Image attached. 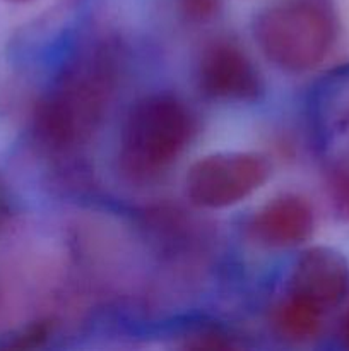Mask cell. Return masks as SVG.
I'll list each match as a JSON object with an SVG mask.
<instances>
[{
  "mask_svg": "<svg viewBox=\"0 0 349 351\" xmlns=\"http://www.w3.org/2000/svg\"><path fill=\"white\" fill-rule=\"evenodd\" d=\"M194 132L187 106L171 95L139 99L127 113L120 137V167L133 180H151L183 153Z\"/></svg>",
  "mask_w": 349,
  "mask_h": 351,
  "instance_id": "7a4b0ae2",
  "label": "cell"
},
{
  "mask_svg": "<svg viewBox=\"0 0 349 351\" xmlns=\"http://www.w3.org/2000/svg\"><path fill=\"white\" fill-rule=\"evenodd\" d=\"M180 9L188 19L192 21H207L218 14L221 7V0H178Z\"/></svg>",
  "mask_w": 349,
  "mask_h": 351,
  "instance_id": "9c48e42d",
  "label": "cell"
},
{
  "mask_svg": "<svg viewBox=\"0 0 349 351\" xmlns=\"http://www.w3.org/2000/svg\"><path fill=\"white\" fill-rule=\"evenodd\" d=\"M289 295L327 314L349 297V263L331 247H311L294 264Z\"/></svg>",
  "mask_w": 349,
  "mask_h": 351,
  "instance_id": "5b68a950",
  "label": "cell"
},
{
  "mask_svg": "<svg viewBox=\"0 0 349 351\" xmlns=\"http://www.w3.org/2000/svg\"><path fill=\"white\" fill-rule=\"evenodd\" d=\"M270 177V165L257 153H218L195 161L185 178L188 199L198 208L238 204Z\"/></svg>",
  "mask_w": 349,
  "mask_h": 351,
  "instance_id": "277c9868",
  "label": "cell"
},
{
  "mask_svg": "<svg viewBox=\"0 0 349 351\" xmlns=\"http://www.w3.org/2000/svg\"><path fill=\"white\" fill-rule=\"evenodd\" d=\"M315 215L303 197L279 195L267 202L250 223V233L259 243L274 249L300 245L313 233Z\"/></svg>",
  "mask_w": 349,
  "mask_h": 351,
  "instance_id": "52a82bcc",
  "label": "cell"
},
{
  "mask_svg": "<svg viewBox=\"0 0 349 351\" xmlns=\"http://www.w3.org/2000/svg\"><path fill=\"white\" fill-rule=\"evenodd\" d=\"M344 339L349 346V314L346 315V319H344Z\"/></svg>",
  "mask_w": 349,
  "mask_h": 351,
  "instance_id": "8fae6325",
  "label": "cell"
},
{
  "mask_svg": "<svg viewBox=\"0 0 349 351\" xmlns=\"http://www.w3.org/2000/svg\"><path fill=\"white\" fill-rule=\"evenodd\" d=\"M7 215H9V197H7V189L3 180L0 178V228L5 223Z\"/></svg>",
  "mask_w": 349,
  "mask_h": 351,
  "instance_id": "30bf717a",
  "label": "cell"
},
{
  "mask_svg": "<svg viewBox=\"0 0 349 351\" xmlns=\"http://www.w3.org/2000/svg\"><path fill=\"white\" fill-rule=\"evenodd\" d=\"M253 34L267 60L286 72L317 67L335 38L332 14L313 0H291L263 10Z\"/></svg>",
  "mask_w": 349,
  "mask_h": 351,
  "instance_id": "3957f363",
  "label": "cell"
},
{
  "mask_svg": "<svg viewBox=\"0 0 349 351\" xmlns=\"http://www.w3.org/2000/svg\"><path fill=\"white\" fill-rule=\"evenodd\" d=\"M198 86L204 95L224 101H252L263 89L248 55L229 41L209 45L198 62Z\"/></svg>",
  "mask_w": 349,
  "mask_h": 351,
  "instance_id": "8992f818",
  "label": "cell"
},
{
  "mask_svg": "<svg viewBox=\"0 0 349 351\" xmlns=\"http://www.w3.org/2000/svg\"><path fill=\"white\" fill-rule=\"evenodd\" d=\"M324 315L318 308L287 293L286 300L281 302L274 312V324L284 338L307 341L318 335Z\"/></svg>",
  "mask_w": 349,
  "mask_h": 351,
  "instance_id": "ba28073f",
  "label": "cell"
},
{
  "mask_svg": "<svg viewBox=\"0 0 349 351\" xmlns=\"http://www.w3.org/2000/svg\"><path fill=\"white\" fill-rule=\"evenodd\" d=\"M115 62L103 48L81 53L40 103L36 130L53 151L84 144L101 123L115 88Z\"/></svg>",
  "mask_w": 349,
  "mask_h": 351,
  "instance_id": "6da1fadb",
  "label": "cell"
}]
</instances>
